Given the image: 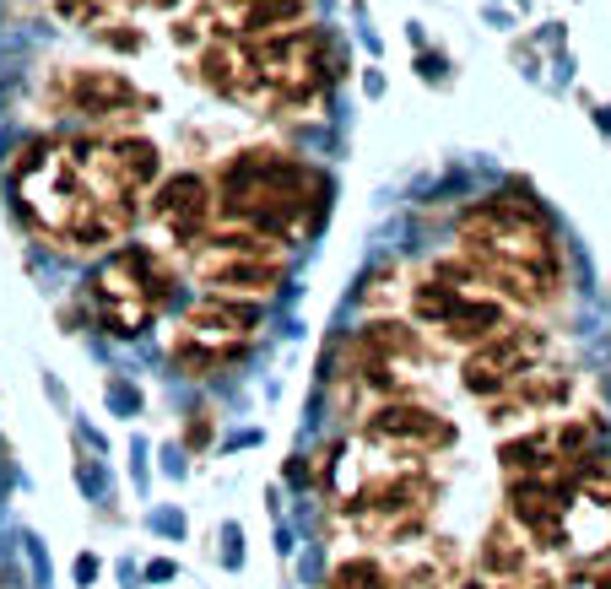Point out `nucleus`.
<instances>
[{
  "label": "nucleus",
  "instance_id": "obj_15",
  "mask_svg": "<svg viewBox=\"0 0 611 589\" xmlns=\"http://www.w3.org/2000/svg\"><path fill=\"white\" fill-rule=\"evenodd\" d=\"M141 217L152 222V233L163 238L168 254H190L211 227H217V184H211V173H201V168L163 173V179L152 184V195H146Z\"/></svg>",
  "mask_w": 611,
  "mask_h": 589
},
{
  "label": "nucleus",
  "instance_id": "obj_7",
  "mask_svg": "<svg viewBox=\"0 0 611 589\" xmlns=\"http://www.w3.org/2000/svg\"><path fill=\"white\" fill-rule=\"evenodd\" d=\"M179 292V260L163 244H114L98 254V265L82 281L92 319L109 336H146L168 314Z\"/></svg>",
  "mask_w": 611,
  "mask_h": 589
},
{
  "label": "nucleus",
  "instance_id": "obj_16",
  "mask_svg": "<svg viewBox=\"0 0 611 589\" xmlns=\"http://www.w3.org/2000/svg\"><path fill=\"white\" fill-rule=\"evenodd\" d=\"M357 433H363L368 444H379V449L417 454V460H444V454H455V444H460L455 417H449L444 406H433L428 395L384 400V406H374L363 422H357Z\"/></svg>",
  "mask_w": 611,
  "mask_h": 589
},
{
  "label": "nucleus",
  "instance_id": "obj_27",
  "mask_svg": "<svg viewBox=\"0 0 611 589\" xmlns=\"http://www.w3.org/2000/svg\"><path fill=\"white\" fill-rule=\"evenodd\" d=\"M206 438H211V411H195V422L184 427V444H190V449H206Z\"/></svg>",
  "mask_w": 611,
  "mask_h": 589
},
{
  "label": "nucleus",
  "instance_id": "obj_2",
  "mask_svg": "<svg viewBox=\"0 0 611 589\" xmlns=\"http://www.w3.org/2000/svg\"><path fill=\"white\" fill-rule=\"evenodd\" d=\"M455 254L514 314H552L568 298V249L525 190L471 200L455 222Z\"/></svg>",
  "mask_w": 611,
  "mask_h": 589
},
{
  "label": "nucleus",
  "instance_id": "obj_20",
  "mask_svg": "<svg viewBox=\"0 0 611 589\" xmlns=\"http://www.w3.org/2000/svg\"><path fill=\"white\" fill-rule=\"evenodd\" d=\"M541 568H547V552L498 508V519L482 530V541H476V579L482 584H520Z\"/></svg>",
  "mask_w": 611,
  "mask_h": 589
},
{
  "label": "nucleus",
  "instance_id": "obj_4",
  "mask_svg": "<svg viewBox=\"0 0 611 589\" xmlns=\"http://www.w3.org/2000/svg\"><path fill=\"white\" fill-rule=\"evenodd\" d=\"M217 222L249 227L276 244H309L330 211V179L309 157L271 141H238L228 157H217Z\"/></svg>",
  "mask_w": 611,
  "mask_h": 589
},
{
  "label": "nucleus",
  "instance_id": "obj_12",
  "mask_svg": "<svg viewBox=\"0 0 611 589\" xmlns=\"http://www.w3.org/2000/svg\"><path fill=\"white\" fill-rule=\"evenodd\" d=\"M606 444V422L595 406H574L563 417L530 422L503 433L498 444V465L503 476H574L595 449Z\"/></svg>",
  "mask_w": 611,
  "mask_h": 589
},
{
  "label": "nucleus",
  "instance_id": "obj_26",
  "mask_svg": "<svg viewBox=\"0 0 611 589\" xmlns=\"http://www.w3.org/2000/svg\"><path fill=\"white\" fill-rule=\"evenodd\" d=\"M114 11H125V17H174L179 6H190V0H109Z\"/></svg>",
  "mask_w": 611,
  "mask_h": 589
},
{
  "label": "nucleus",
  "instance_id": "obj_13",
  "mask_svg": "<svg viewBox=\"0 0 611 589\" xmlns=\"http://www.w3.org/2000/svg\"><path fill=\"white\" fill-rule=\"evenodd\" d=\"M557 357V336L536 319L514 314L503 330H493L482 346H471L460 357V390H466L476 406H493L498 395H509L525 373H536L541 363Z\"/></svg>",
  "mask_w": 611,
  "mask_h": 589
},
{
  "label": "nucleus",
  "instance_id": "obj_23",
  "mask_svg": "<svg viewBox=\"0 0 611 589\" xmlns=\"http://www.w3.org/2000/svg\"><path fill=\"white\" fill-rule=\"evenodd\" d=\"M325 589H395V573L379 552H352L330 568Z\"/></svg>",
  "mask_w": 611,
  "mask_h": 589
},
{
  "label": "nucleus",
  "instance_id": "obj_8",
  "mask_svg": "<svg viewBox=\"0 0 611 589\" xmlns=\"http://www.w3.org/2000/svg\"><path fill=\"white\" fill-rule=\"evenodd\" d=\"M406 319L433 341V352H460L482 346L493 330H503L514 319V309L471 271L460 254H438L422 276H411V298Z\"/></svg>",
  "mask_w": 611,
  "mask_h": 589
},
{
  "label": "nucleus",
  "instance_id": "obj_19",
  "mask_svg": "<svg viewBox=\"0 0 611 589\" xmlns=\"http://www.w3.org/2000/svg\"><path fill=\"white\" fill-rule=\"evenodd\" d=\"M390 573L395 589H460L466 584V552L449 535H411V541L390 546Z\"/></svg>",
  "mask_w": 611,
  "mask_h": 589
},
{
  "label": "nucleus",
  "instance_id": "obj_9",
  "mask_svg": "<svg viewBox=\"0 0 611 589\" xmlns=\"http://www.w3.org/2000/svg\"><path fill=\"white\" fill-rule=\"evenodd\" d=\"M179 265L195 287L217 292V298L271 303L287 287V244L249 233V227H233V222H217L190 254H179Z\"/></svg>",
  "mask_w": 611,
  "mask_h": 589
},
{
  "label": "nucleus",
  "instance_id": "obj_1",
  "mask_svg": "<svg viewBox=\"0 0 611 589\" xmlns=\"http://www.w3.org/2000/svg\"><path fill=\"white\" fill-rule=\"evenodd\" d=\"M6 184L22 222L55 254H103L136 233L141 211L125 206L98 168L87 163L82 136H33L11 152Z\"/></svg>",
  "mask_w": 611,
  "mask_h": 589
},
{
  "label": "nucleus",
  "instance_id": "obj_21",
  "mask_svg": "<svg viewBox=\"0 0 611 589\" xmlns=\"http://www.w3.org/2000/svg\"><path fill=\"white\" fill-rule=\"evenodd\" d=\"M195 6L211 17V28L217 33H282V28H298V22H309L314 0H195Z\"/></svg>",
  "mask_w": 611,
  "mask_h": 589
},
{
  "label": "nucleus",
  "instance_id": "obj_24",
  "mask_svg": "<svg viewBox=\"0 0 611 589\" xmlns=\"http://www.w3.org/2000/svg\"><path fill=\"white\" fill-rule=\"evenodd\" d=\"M82 33L92 38V44L114 49V55H141V49H146V33L136 28V17H125V11H109V17H98Z\"/></svg>",
  "mask_w": 611,
  "mask_h": 589
},
{
  "label": "nucleus",
  "instance_id": "obj_11",
  "mask_svg": "<svg viewBox=\"0 0 611 589\" xmlns=\"http://www.w3.org/2000/svg\"><path fill=\"white\" fill-rule=\"evenodd\" d=\"M260 330H265V303L206 292V298L179 319L174 346H168V363H174L184 379H211V373L244 363V357L255 352Z\"/></svg>",
  "mask_w": 611,
  "mask_h": 589
},
{
  "label": "nucleus",
  "instance_id": "obj_5",
  "mask_svg": "<svg viewBox=\"0 0 611 589\" xmlns=\"http://www.w3.org/2000/svg\"><path fill=\"white\" fill-rule=\"evenodd\" d=\"M341 76H347L341 38L314 22H298L282 33L244 38V76H238L233 103L260 119H314Z\"/></svg>",
  "mask_w": 611,
  "mask_h": 589
},
{
  "label": "nucleus",
  "instance_id": "obj_17",
  "mask_svg": "<svg viewBox=\"0 0 611 589\" xmlns=\"http://www.w3.org/2000/svg\"><path fill=\"white\" fill-rule=\"evenodd\" d=\"M579 395H584L579 373L552 357V363H541L536 373H525V379L514 384L509 395H498L493 406H482V411H487V422H493V427L514 433V427H530V422H547V417H563V411H574Z\"/></svg>",
  "mask_w": 611,
  "mask_h": 589
},
{
  "label": "nucleus",
  "instance_id": "obj_25",
  "mask_svg": "<svg viewBox=\"0 0 611 589\" xmlns=\"http://www.w3.org/2000/svg\"><path fill=\"white\" fill-rule=\"evenodd\" d=\"M49 6H55V17L60 22H71V28H92V22L98 17H109V0H49Z\"/></svg>",
  "mask_w": 611,
  "mask_h": 589
},
{
  "label": "nucleus",
  "instance_id": "obj_3",
  "mask_svg": "<svg viewBox=\"0 0 611 589\" xmlns=\"http://www.w3.org/2000/svg\"><path fill=\"white\" fill-rule=\"evenodd\" d=\"M330 514L352 541L363 546H401L411 535H428L444 503V471L438 460H417V454H395L368 444L352 433L341 460H330Z\"/></svg>",
  "mask_w": 611,
  "mask_h": 589
},
{
  "label": "nucleus",
  "instance_id": "obj_28",
  "mask_svg": "<svg viewBox=\"0 0 611 589\" xmlns=\"http://www.w3.org/2000/svg\"><path fill=\"white\" fill-rule=\"evenodd\" d=\"M460 589H493V584H482V579H466V584H460Z\"/></svg>",
  "mask_w": 611,
  "mask_h": 589
},
{
  "label": "nucleus",
  "instance_id": "obj_10",
  "mask_svg": "<svg viewBox=\"0 0 611 589\" xmlns=\"http://www.w3.org/2000/svg\"><path fill=\"white\" fill-rule=\"evenodd\" d=\"M38 109L49 119H82L87 130H130L157 114V92L114 65H55L38 82Z\"/></svg>",
  "mask_w": 611,
  "mask_h": 589
},
{
  "label": "nucleus",
  "instance_id": "obj_14",
  "mask_svg": "<svg viewBox=\"0 0 611 589\" xmlns=\"http://www.w3.org/2000/svg\"><path fill=\"white\" fill-rule=\"evenodd\" d=\"M574 568H606L611 562V460L595 449L568 476V514H563V552Z\"/></svg>",
  "mask_w": 611,
  "mask_h": 589
},
{
  "label": "nucleus",
  "instance_id": "obj_18",
  "mask_svg": "<svg viewBox=\"0 0 611 589\" xmlns=\"http://www.w3.org/2000/svg\"><path fill=\"white\" fill-rule=\"evenodd\" d=\"M503 514L520 525L547 557L563 552V514H568V476H503Z\"/></svg>",
  "mask_w": 611,
  "mask_h": 589
},
{
  "label": "nucleus",
  "instance_id": "obj_22",
  "mask_svg": "<svg viewBox=\"0 0 611 589\" xmlns=\"http://www.w3.org/2000/svg\"><path fill=\"white\" fill-rule=\"evenodd\" d=\"M363 309L368 314H401L406 309V298H411V271L406 265H379V271H368L363 276Z\"/></svg>",
  "mask_w": 611,
  "mask_h": 589
},
{
  "label": "nucleus",
  "instance_id": "obj_6",
  "mask_svg": "<svg viewBox=\"0 0 611 589\" xmlns=\"http://www.w3.org/2000/svg\"><path fill=\"white\" fill-rule=\"evenodd\" d=\"M433 341L406 314H374L352 336L336 341L330 357V406L336 417L363 422L374 406L401 395H422L433 384Z\"/></svg>",
  "mask_w": 611,
  "mask_h": 589
}]
</instances>
